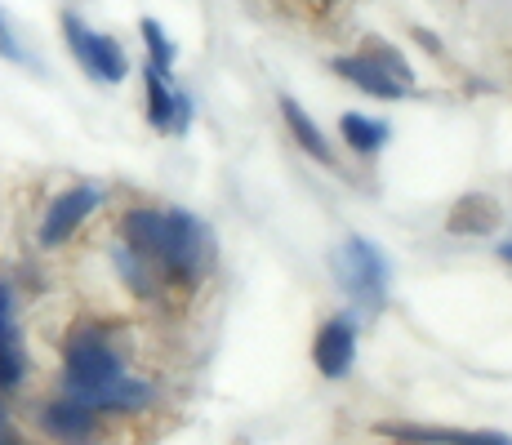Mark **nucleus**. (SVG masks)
<instances>
[{"label": "nucleus", "mask_w": 512, "mask_h": 445, "mask_svg": "<svg viewBox=\"0 0 512 445\" xmlns=\"http://www.w3.org/2000/svg\"><path fill=\"white\" fill-rule=\"evenodd\" d=\"M121 245H130L139 259L161 272V281L174 285H201L219 259L210 223H201L187 210H156V205H130L116 223Z\"/></svg>", "instance_id": "1"}, {"label": "nucleus", "mask_w": 512, "mask_h": 445, "mask_svg": "<svg viewBox=\"0 0 512 445\" xmlns=\"http://www.w3.org/2000/svg\"><path fill=\"white\" fill-rule=\"evenodd\" d=\"M125 374V356L112 343L107 325L81 321L63 343V383H67V397L85 401L94 392H103L107 383H116Z\"/></svg>", "instance_id": "2"}, {"label": "nucleus", "mask_w": 512, "mask_h": 445, "mask_svg": "<svg viewBox=\"0 0 512 445\" xmlns=\"http://www.w3.org/2000/svg\"><path fill=\"white\" fill-rule=\"evenodd\" d=\"M334 267H339V281L348 285V294L361 303V308L383 312V303H388V263H383V254L374 250L370 241L352 236L348 245H339Z\"/></svg>", "instance_id": "3"}, {"label": "nucleus", "mask_w": 512, "mask_h": 445, "mask_svg": "<svg viewBox=\"0 0 512 445\" xmlns=\"http://www.w3.org/2000/svg\"><path fill=\"white\" fill-rule=\"evenodd\" d=\"M63 36H67V49H72V58L94 76V81L121 85L125 76H130V58H125V49L116 45L112 36L94 32V27L85 23L81 14H63Z\"/></svg>", "instance_id": "4"}, {"label": "nucleus", "mask_w": 512, "mask_h": 445, "mask_svg": "<svg viewBox=\"0 0 512 445\" xmlns=\"http://www.w3.org/2000/svg\"><path fill=\"white\" fill-rule=\"evenodd\" d=\"M98 201H103V192L90 183H76V187H67V192H58L54 201H49L45 219H41V232H36L41 250H58V245L72 241V236L85 227V219L98 210Z\"/></svg>", "instance_id": "5"}, {"label": "nucleus", "mask_w": 512, "mask_h": 445, "mask_svg": "<svg viewBox=\"0 0 512 445\" xmlns=\"http://www.w3.org/2000/svg\"><path fill=\"white\" fill-rule=\"evenodd\" d=\"M41 432L58 445H98V437H103V419H98V410H90L85 401H76L63 392V397L41 405Z\"/></svg>", "instance_id": "6"}, {"label": "nucleus", "mask_w": 512, "mask_h": 445, "mask_svg": "<svg viewBox=\"0 0 512 445\" xmlns=\"http://www.w3.org/2000/svg\"><path fill=\"white\" fill-rule=\"evenodd\" d=\"M27 379V348L18 325V294L14 281L0 276V392H14Z\"/></svg>", "instance_id": "7"}, {"label": "nucleus", "mask_w": 512, "mask_h": 445, "mask_svg": "<svg viewBox=\"0 0 512 445\" xmlns=\"http://www.w3.org/2000/svg\"><path fill=\"white\" fill-rule=\"evenodd\" d=\"M312 356H317V370L326 379H343L352 370V356H357V325L348 316H330L317 330V343H312Z\"/></svg>", "instance_id": "8"}, {"label": "nucleus", "mask_w": 512, "mask_h": 445, "mask_svg": "<svg viewBox=\"0 0 512 445\" xmlns=\"http://www.w3.org/2000/svg\"><path fill=\"white\" fill-rule=\"evenodd\" d=\"M147 121L161 134H183L187 121H192V98L174 94L170 76L152 72V67H147Z\"/></svg>", "instance_id": "9"}, {"label": "nucleus", "mask_w": 512, "mask_h": 445, "mask_svg": "<svg viewBox=\"0 0 512 445\" xmlns=\"http://www.w3.org/2000/svg\"><path fill=\"white\" fill-rule=\"evenodd\" d=\"M334 72H339L348 85H357L361 94H370V98H406V94H410V85L392 81V76L383 72V67L374 63L370 54H348V58H334Z\"/></svg>", "instance_id": "10"}, {"label": "nucleus", "mask_w": 512, "mask_h": 445, "mask_svg": "<svg viewBox=\"0 0 512 445\" xmlns=\"http://www.w3.org/2000/svg\"><path fill=\"white\" fill-rule=\"evenodd\" d=\"M374 432L392 441H419V445H512L499 432H464V428H415V423H379Z\"/></svg>", "instance_id": "11"}, {"label": "nucleus", "mask_w": 512, "mask_h": 445, "mask_svg": "<svg viewBox=\"0 0 512 445\" xmlns=\"http://www.w3.org/2000/svg\"><path fill=\"white\" fill-rule=\"evenodd\" d=\"M156 401V388L147 379H130V374H121L116 383H107L103 392H94V397H85V405L98 414H139L147 405Z\"/></svg>", "instance_id": "12"}, {"label": "nucleus", "mask_w": 512, "mask_h": 445, "mask_svg": "<svg viewBox=\"0 0 512 445\" xmlns=\"http://www.w3.org/2000/svg\"><path fill=\"white\" fill-rule=\"evenodd\" d=\"M112 267H116V276H121V281L139 294V299H156V294H161V285H165L161 272H156L147 259H139V254H134L130 245H121V241L112 245Z\"/></svg>", "instance_id": "13"}, {"label": "nucleus", "mask_w": 512, "mask_h": 445, "mask_svg": "<svg viewBox=\"0 0 512 445\" xmlns=\"http://www.w3.org/2000/svg\"><path fill=\"white\" fill-rule=\"evenodd\" d=\"M495 223H499V205L490 201V196H464L446 219V227L459 236H486Z\"/></svg>", "instance_id": "14"}, {"label": "nucleus", "mask_w": 512, "mask_h": 445, "mask_svg": "<svg viewBox=\"0 0 512 445\" xmlns=\"http://www.w3.org/2000/svg\"><path fill=\"white\" fill-rule=\"evenodd\" d=\"M281 116H285V125H290V134L299 138V147L308 156H317L321 165H330L334 156H330V143H326V134L317 130V125L308 121V112H303L299 103H294V98H281Z\"/></svg>", "instance_id": "15"}, {"label": "nucleus", "mask_w": 512, "mask_h": 445, "mask_svg": "<svg viewBox=\"0 0 512 445\" xmlns=\"http://www.w3.org/2000/svg\"><path fill=\"white\" fill-rule=\"evenodd\" d=\"M339 130H343V143H348L352 152H361V156L379 152L383 138H388V125L370 121V116H361V112H348V116H343Z\"/></svg>", "instance_id": "16"}, {"label": "nucleus", "mask_w": 512, "mask_h": 445, "mask_svg": "<svg viewBox=\"0 0 512 445\" xmlns=\"http://www.w3.org/2000/svg\"><path fill=\"white\" fill-rule=\"evenodd\" d=\"M139 32H143V45H147V67H152V72H161V76H170V67H174V45L165 41L161 23H156V18H143Z\"/></svg>", "instance_id": "17"}, {"label": "nucleus", "mask_w": 512, "mask_h": 445, "mask_svg": "<svg viewBox=\"0 0 512 445\" xmlns=\"http://www.w3.org/2000/svg\"><path fill=\"white\" fill-rule=\"evenodd\" d=\"M366 54H370V58H374V63H379V67H383V72H388V76H392V81L410 85V63H406V58H401V54H397V49H392V45H370V49H366Z\"/></svg>", "instance_id": "18"}, {"label": "nucleus", "mask_w": 512, "mask_h": 445, "mask_svg": "<svg viewBox=\"0 0 512 445\" xmlns=\"http://www.w3.org/2000/svg\"><path fill=\"white\" fill-rule=\"evenodd\" d=\"M0 58L5 63H23V67H32V54H27L23 45H18V36H14V27H9V18L0 14Z\"/></svg>", "instance_id": "19"}, {"label": "nucleus", "mask_w": 512, "mask_h": 445, "mask_svg": "<svg viewBox=\"0 0 512 445\" xmlns=\"http://www.w3.org/2000/svg\"><path fill=\"white\" fill-rule=\"evenodd\" d=\"M0 445H27L23 437H18V428H14V419H9L5 401H0Z\"/></svg>", "instance_id": "20"}, {"label": "nucleus", "mask_w": 512, "mask_h": 445, "mask_svg": "<svg viewBox=\"0 0 512 445\" xmlns=\"http://www.w3.org/2000/svg\"><path fill=\"white\" fill-rule=\"evenodd\" d=\"M499 254H504V259L512 263V241H504V250H499Z\"/></svg>", "instance_id": "21"}]
</instances>
